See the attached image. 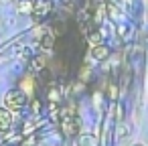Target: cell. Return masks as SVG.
Instances as JSON below:
<instances>
[{
    "mask_svg": "<svg viewBox=\"0 0 148 146\" xmlns=\"http://www.w3.org/2000/svg\"><path fill=\"white\" fill-rule=\"evenodd\" d=\"M25 104H27V95H25L21 89H10V91H6V95H4V106H6V110L18 112V110L25 108Z\"/></svg>",
    "mask_w": 148,
    "mask_h": 146,
    "instance_id": "1",
    "label": "cell"
},
{
    "mask_svg": "<svg viewBox=\"0 0 148 146\" xmlns=\"http://www.w3.org/2000/svg\"><path fill=\"white\" fill-rule=\"evenodd\" d=\"M79 126H81L79 118H75V116H65L61 120V130H63L65 136H75L79 132Z\"/></svg>",
    "mask_w": 148,
    "mask_h": 146,
    "instance_id": "2",
    "label": "cell"
},
{
    "mask_svg": "<svg viewBox=\"0 0 148 146\" xmlns=\"http://www.w3.org/2000/svg\"><path fill=\"white\" fill-rule=\"evenodd\" d=\"M51 8H53V4H51V0H35L33 2V16L35 19H43V16H47L49 12H51Z\"/></svg>",
    "mask_w": 148,
    "mask_h": 146,
    "instance_id": "3",
    "label": "cell"
},
{
    "mask_svg": "<svg viewBox=\"0 0 148 146\" xmlns=\"http://www.w3.org/2000/svg\"><path fill=\"white\" fill-rule=\"evenodd\" d=\"M89 55H91V59H95V61H106V59L110 57V49L99 43V45H93V47H91V53H89Z\"/></svg>",
    "mask_w": 148,
    "mask_h": 146,
    "instance_id": "4",
    "label": "cell"
},
{
    "mask_svg": "<svg viewBox=\"0 0 148 146\" xmlns=\"http://www.w3.org/2000/svg\"><path fill=\"white\" fill-rule=\"evenodd\" d=\"M12 126V114L6 108H0V132H8Z\"/></svg>",
    "mask_w": 148,
    "mask_h": 146,
    "instance_id": "5",
    "label": "cell"
},
{
    "mask_svg": "<svg viewBox=\"0 0 148 146\" xmlns=\"http://www.w3.org/2000/svg\"><path fill=\"white\" fill-rule=\"evenodd\" d=\"M21 91H23L27 97H33V93H35V79H33L31 75L23 77V81H21Z\"/></svg>",
    "mask_w": 148,
    "mask_h": 146,
    "instance_id": "6",
    "label": "cell"
},
{
    "mask_svg": "<svg viewBox=\"0 0 148 146\" xmlns=\"http://www.w3.org/2000/svg\"><path fill=\"white\" fill-rule=\"evenodd\" d=\"M77 146H97V138L93 134H81L77 138Z\"/></svg>",
    "mask_w": 148,
    "mask_h": 146,
    "instance_id": "7",
    "label": "cell"
},
{
    "mask_svg": "<svg viewBox=\"0 0 148 146\" xmlns=\"http://www.w3.org/2000/svg\"><path fill=\"white\" fill-rule=\"evenodd\" d=\"M41 47L47 49V51H51V49L55 47V33H45V35L41 37Z\"/></svg>",
    "mask_w": 148,
    "mask_h": 146,
    "instance_id": "8",
    "label": "cell"
},
{
    "mask_svg": "<svg viewBox=\"0 0 148 146\" xmlns=\"http://www.w3.org/2000/svg\"><path fill=\"white\" fill-rule=\"evenodd\" d=\"M16 8H18L21 14H31L33 12V0H21Z\"/></svg>",
    "mask_w": 148,
    "mask_h": 146,
    "instance_id": "9",
    "label": "cell"
},
{
    "mask_svg": "<svg viewBox=\"0 0 148 146\" xmlns=\"http://www.w3.org/2000/svg\"><path fill=\"white\" fill-rule=\"evenodd\" d=\"M59 99H61V91H59L57 87H51V89H49V101H51V104H57Z\"/></svg>",
    "mask_w": 148,
    "mask_h": 146,
    "instance_id": "10",
    "label": "cell"
},
{
    "mask_svg": "<svg viewBox=\"0 0 148 146\" xmlns=\"http://www.w3.org/2000/svg\"><path fill=\"white\" fill-rule=\"evenodd\" d=\"M101 39H103V35L95 31V33H91V35H89V39H87V41H89V45L93 47V45H99V43H101Z\"/></svg>",
    "mask_w": 148,
    "mask_h": 146,
    "instance_id": "11",
    "label": "cell"
},
{
    "mask_svg": "<svg viewBox=\"0 0 148 146\" xmlns=\"http://www.w3.org/2000/svg\"><path fill=\"white\" fill-rule=\"evenodd\" d=\"M33 69H37V71L45 69V57H37V59L33 61Z\"/></svg>",
    "mask_w": 148,
    "mask_h": 146,
    "instance_id": "12",
    "label": "cell"
},
{
    "mask_svg": "<svg viewBox=\"0 0 148 146\" xmlns=\"http://www.w3.org/2000/svg\"><path fill=\"white\" fill-rule=\"evenodd\" d=\"M128 130H130V128H128L126 124H122V126L118 128V136H120V138H124V136H128Z\"/></svg>",
    "mask_w": 148,
    "mask_h": 146,
    "instance_id": "13",
    "label": "cell"
},
{
    "mask_svg": "<svg viewBox=\"0 0 148 146\" xmlns=\"http://www.w3.org/2000/svg\"><path fill=\"white\" fill-rule=\"evenodd\" d=\"M89 77V67H83L81 69V79H87Z\"/></svg>",
    "mask_w": 148,
    "mask_h": 146,
    "instance_id": "14",
    "label": "cell"
},
{
    "mask_svg": "<svg viewBox=\"0 0 148 146\" xmlns=\"http://www.w3.org/2000/svg\"><path fill=\"white\" fill-rule=\"evenodd\" d=\"M116 95H118V89H116V85H112V87H110V97L116 99Z\"/></svg>",
    "mask_w": 148,
    "mask_h": 146,
    "instance_id": "15",
    "label": "cell"
},
{
    "mask_svg": "<svg viewBox=\"0 0 148 146\" xmlns=\"http://www.w3.org/2000/svg\"><path fill=\"white\" fill-rule=\"evenodd\" d=\"M33 110L39 112V110H41V104H39V101H33Z\"/></svg>",
    "mask_w": 148,
    "mask_h": 146,
    "instance_id": "16",
    "label": "cell"
},
{
    "mask_svg": "<svg viewBox=\"0 0 148 146\" xmlns=\"http://www.w3.org/2000/svg\"><path fill=\"white\" fill-rule=\"evenodd\" d=\"M132 146H144V144H140V142H136V144H132Z\"/></svg>",
    "mask_w": 148,
    "mask_h": 146,
    "instance_id": "17",
    "label": "cell"
},
{
    "mask_svg": "<svg viewBox=\"0 0 148 146\" xmlns=\"http://www.w3.org/2000/svg\"><path fill=\"white\" fill-rule=\"evenodd\" d=\"M124 2H126V4H130V0H124Z\"/></svg>",
    "mask_w": 148,
    "mask_h": 146,
    "instance_id": "18",
    "label": "cell"
}]
</instances>
